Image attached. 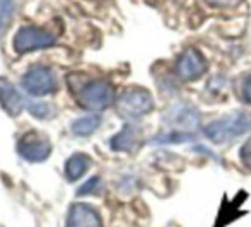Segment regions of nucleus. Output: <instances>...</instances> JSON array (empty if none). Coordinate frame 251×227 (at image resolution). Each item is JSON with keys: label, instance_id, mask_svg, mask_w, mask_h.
I'll use <instances>...</instances> for the list:
<instances>
[{"label": "nucleus", "instance_id": "8", "mask_svg": "<svg viewBox=\"0 0 251 227\" xmlns=\"http://www.w3.org/2000/svg\"><path fill=\"white\" fill-rule=\"evenodd\" d=\"M67 227H102L101 219L93 207L86 203H75L69 210Z\"/></svg>", "mask_w": 251, "mask_h": 227}, {"label": "nucleus", "instance_id": "18", "mask_svg": "<svg viewBox=\"0 0 251 227\" xmlns=\"http://www.w3.org/2000/svg\"><path fill=\"white\" fill-rule=\"evenodd\" d=\"M98 186H100V178H98V176H94V178H91L87 183H84L82 186L79 188V191H77V193H79V195L93 193V191L98 190Z\"/></svg>", "mask_w": 251, "mask_h": 227}, {"label": "nucleus", "instance_id": "9", "mask_svg": "<svg viewBox=\"0 0 251 227\" xmlns=\"http://www.w3.org/2000/svg\"><path fill=\"white\" fill-rule=\"evenodd\" d=\"M0 106L5 109L7 115L17 116L24 109V99L16 89L14 84H10L7 79L0 77Z\"/></svg>", "mask_w": 251, "mask_h": 227}, {"label": "nucleus", "instance_id": "16", "mask_svg": "<svg viewBox=\"0 0 251 227\" xmlns=\"http://www.w3.org/2000/svg\"><path fill=\"white\" fill-rule=\"evenodd\" d=\"M239 157H241L243 164L251 169V137L245 142V145L241 147V151H239Z\"/></svg>", "mask_w": 251, "mask_h": 227}, {"label": "nucleus", "instance_id": "2", "mask_svg": "<svg viewBox=\"0 0 251 227\" xmlns=\"http://www.w3.org/2000/svg\"><path fill=\"white\" fill-rule=\"evenodd\" d=\"M154 109V99L151 92L140 87L126 89L118 98V111L126 118H140Z\"/></svg>", "mask_w": 251, "mask_h": 227}, {"label": "nucleus", "instance_id": "13", "mask_svg": "<svg viewBox=\"0 0 251 227\" xmlns=\"http://www.w3.org/2000/svg\"><path fill=\"white\" fill-rule=\"evenodd\" d=\"M193 140V133H183V132H169L164 135H159L155 138V144H183V142Z\"/></svg>", "mask_w": 251, "mask_h": 227}, {"label": "nucleus", "instance_id": "6", "mask_svg": "<svg viewBox=\"0 0 251 227\" xmlns=\"http://www.w3.org/2000/svg\"><path fill=\"white\" fill-rule=\"evenodd\" d=\"M17 151L26 161L29 162H40L45 161L51 154V144L43 135L36 132H29L17 144Z\"/></svg>", "mask_w": 251, "mask_h": 227}, {"label": "nucleus", "instance_id": "15", "mask_svg": "<svg viewBox=\"0 0 251 227\" xmlns=\"http://www.w3.org/2000/svg\"><path fill=\"white\" fill-rule=\"evenodd\" d=\"M29 113L36 118H47V116H50L51 109L47 102H33V104H29Z\"/></svg>", "mask_w": 251, "mask_h": 227}, {"label": "nucleus", "instance_id": "1", "mask_svg": "<svg viewBox=\"0 0 251 227\" xmlns=\"http://www.w3.org/2000/svg\"><path fill=\"white\" fill-rule=\"evenodd\" d=\"M251 130V115L245 111L231 113L205 126V135L214 144H227Z\"/></svg>", "mask_w": 251, "mask_h": 227}, {"label": "nucleus", "instance_id": "14", "mask_svg": "<svg viewBox=\"0 0 251 227\" xmlns=\"http://www.w3.org/2000/svg\"><path fill=\"white\" fill-rule=\"evenodd\" d=\"M14 12V2L12 0H0V34L5 29L7 23L12 17Z\"/></svg>", "mask_w": 251, "mask_h": 227}, {"label": "nucleus", "instance_id": "11", "mask_svg": "<svg viewBox=\"0 0 251 227\" xmlns=\"http://www.w3.org/2000/svg\"><path fill=\"white\" fill-rule=\"evenodd\" d=\"M91 166V157L87 154H74L72 157L67 161L65 166V175L70 181H75V179L82 178L86 175V171Z\"/></svg>", "mask_w": 251, "mask_h": 227}, {"label": "nucleus", "instance_id": "10", "mask_svg": "<svg viewBox=\"0 0 251 227\" xmlns=\"http://www.w3.org/2000/svg\"><path fill=\"white\" fill-rule=\"evenodd\" d=\"M139 144V130L133 125H125L123 130L111 138V149L113 151L130 152Z\"/></svg>", "mask_w": 251, "mask_h": 227}, {"label": "nucleus", "instance_id": "4", "mask_svg": "<svg viewBox=\"0 0 251 227\" xmlns=\"http://www.w3.org/2000/svg\"><path fill=\"white\" fill-rule=\"evenodd\" d=\"M53 43H55V36H53L50 31L38 29V27H33V26L21 27L16 33L14 41H12L14 50H16V53H19V55L27 53V51H34V50L47 48V46H51Z\"/></svg>", "mask_w": 251, "mask_h": 227}, {"label": "nucleus", "instance_id": "3", "mask_svg": "<svg viewBox=\"0 0 251 227\" xmlns=\"http://www.w3.org/2000/svg\"><path fill=\"white\" fill-rule=\"evenodd\" d=\"M77 101H79V104L84 109L101 111V109L108 108L109 104H113V101H115V89H113L111 84L104 82V80L89 82L79 92Z\"/></svg>", "mask_w": 251, "mask_h": 227}, {"label": "nucleus", "instance_id": "17", "mask_svg": "<svg viewBox=\"0 0 251 227\" xmlns=\"http://www.w3.org/2000/svg\"><path fill=\"white\" fill-rule=\"evenodd\" d=\"M241 98L246 104L251 106V76H246L241 82Z\"/></svg>", "mask_w": 251, "mask_h": 227}, {"label": "nucleus", "instance_id": "7", "mask_svg": "<svg viewBox=\"0 0 251 227\" xmlns=\"http://www.w3.org/2000/svg\"><path fill=\"white\" fill-rule=\"evenodd\" d=\"M176 72H178L179 79L186 80H197L207 72V62H205L203 55L195 48H188L183 51V55L178 58L176 63Z\"/></svg>", "mask_w": 251, "mask_h": 227}, {"label": "nucleus", "instance_id": "5", "mask_svg": "<svg viewBox=\"0 0 251 227\" xmlns=\"http://www.w3.org/2000/svg\"><path fill=\"white\" fill-rule=\"evenodd\" d=\"M23 87L33 96H47L56 89L55 74L47 67H33L23 77Z\"/></svg>", "mask_w": 251, "mask_h": 227}, {"label": "nucleus", "instance_id": "12", "mask_svg": "<svg viewBox=\"0 0 251 227\" xmlns=\"http://www.w3.org/2000/svg\"><path fill=\"white\" fill-rule=\"evenodd\" d=\"M100 123H101L100 115L82 116V118L75 120V122L72 123V132L79 137H87V135H91V133L96 132Z\"/></svg>", "mask_w": 251, "mask_h": 227}, {"label": "nucleus", "instance_id": "19", "mask_svg": "<svg viewBox=\"0 0 251 227\" xmlns=\"http://www.w3.org/2000/svg\"><path fill=\"white\" fill-rule=\"evenodd\" d=\"M241 0H207L208 5L217 7V9H232L236 7Z\"/></svg>", "mask_w": 251, "mask_h": 227}]
</instances>
